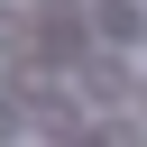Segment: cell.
Listing matches in <instances>:
<instances>
[{
  "label": "cell",
  "mask_w": 147,
  "mask_h": 147,
  "mask_svg": "<svg viewBox=\"0 0 147 147\" xmlns=\"http://www.w3.org/2000/svg\"><path fill=\"white\" fill-rule=\"evenodd\" d=\"M83 74H92V83H83V92H92V101H110V92H119V101H129V64H83Z\"/></svg>",
  "instance_id": "6da1fadb"
}]
</instances>
